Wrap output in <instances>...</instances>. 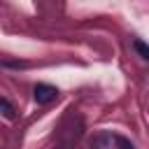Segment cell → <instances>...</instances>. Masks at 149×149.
Listing matches in <instances>:
<instances>
[{"label": "cell", "mask_w": 149, "mask_h": 149, "mask_svg": "<svg viewBox=\"0 0 149 149\" xmlns=\"http://www.w3.org/2000/svg\"><path fill=\"white\" fill-rule=\"evenodd\" d=\"M133 47H135V51H137L142 58H149V49H147V44H144V42H140V40H133Z\"/></svg>", "instance_id": "cell-2"}, {"label": "cell", "mask_w": 149, "mask_h": 149, "mask_svg": "<svg viewBox=\"0 0 149 149\" xmlns=\"http://www.w3.org/2000/svg\"><path fill=\"white\" fill-rule=\"evenodd\" d=\"M114 140H116V144H119V149H135V147H133V144H130L128 140H123V137H114Z\"/></svg>", "instance_id": "cell-4"}, {"label": "cell", "mask_w": 149, "mask_h": 149, "mask_svg": "<svg viewBox=\"0 0 149 149\" xmlns=\"http://www.w3.org/2000/svg\"><path fill=\"white\" fill-rule=\"evenodd\" d=\"M0 112H2L5 116H9V119L14 116V107H12V105H9V102H7L2 95H0Z\"/></svg>", "instance_id": "cell-3"}, {"label": "cell", "mask_w": 149, "mask_h": 149, "mask_svg": "<svg viewBox=\"0 0 149 149\" xmlns=\"http://www.w3.org/2000/svg\"><path fill=\"white\" fill-rule=\"evenodd\" d=\"M33 98H35L37 105H49L51 100L58 98V88L51 86V84H35V88H33Z\"/></svg>", "instance_id": "cell-1"}]
</instances>
